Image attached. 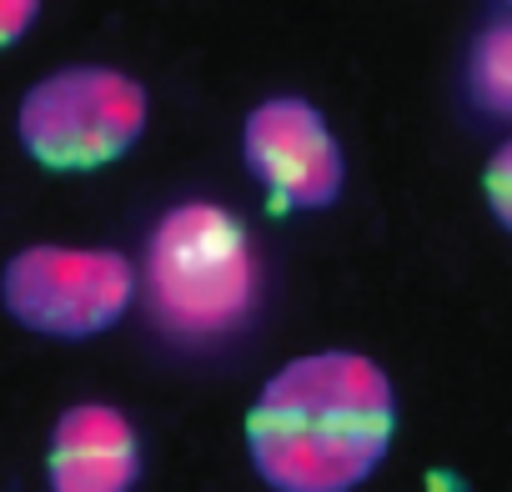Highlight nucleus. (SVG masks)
Returning <instances> with one entry per match:
<instances>
[{
    "instance_id": "f257e3e1",
    "label": "nucleus",
    "mask_w": 512,
    "mask_h": 492,
    "mask_svg": "<svg viewBox=\"0 0 512 492\" xmlns=\"http://www.w3.org/2000/svg\"><path fill=\"white\" fill-rule=\"evenodd\" d=\"M397 437L387 367L352 347L282 362L246 412V457L272 492H357Z\"/></svg>"
},
{
    "instance_id": "f03ea898",
    "label": "nucleus",
    "mask_w": 512,
    "mask_h": 492,
    "mask_svg": "<svg viewBox=\"0 0 512 492\" xmlns=\"http://www.w3.org/2000/svg\"><path fill=\"white\" fill-rule=\"evenodd\" d=\"M146 317L176 347H216L262 312V252L246 221L206 196L176 201L156 216L136 267Z\"/></svg>"
},
{
    "instance_id": "7ed1b4c3",
    "label": "nucleus",
    "mask_w": 512,
    "mask_h": 492,
    "mask_svg": "<svg viewBox=\"0 0 512 492\" xmlns=\"http://www.w3.org/2000/svg\"><path fill=\"white\" fill-rule=\"evenodd\" d=\"M151 121L146 86L121 66H56L26 86L16 141L46 171H101L121 161Z\"/></svg>"
},
{
    "instance_id": "20e7f679",
    "label": "nucleus",
    "mask_w": 512,
    "mask_h": 492,
    "mask_svg": "<svg viewBox=\"0 0 512 492\" xmlns=\"http://www.w3.org/2000/svg\"><path fill=\"white\" fill-rule=\"evenodd\" d=\"M136 267L116 246L36 241L0 267L6 317L51 342H86L111 332L136 307Z\"/></svg>"
},
{
    "instance_id": "39448f33",
    "label": "nucleus",
    "mask_w": 512,
    "mask_h": 492,
    "mask_svg": "<svg viewBox=\"0 0 512 492\" xmlns=\"http://www.w3.org/2000/svg\"><path fill=\"white\" fill-rule=\"evenodd\" d=\"M241 166L267 191L272 211H327L347 186V156L307 96H267L241 121Z\"/></svg>"
},
{
    "instance_id": "423d86ee",
    "label": "nucleus",
    "mask_w": 512,
    "mask_h": 492,
    "mask_svg": "<svg viewBox=\"0 0 512 492\" xmlns=\"http://www.w3.org/2000/svg\"><path fill=\"white\" fill-rule=\"evenodd\" d=\"M141 437L136 422L111 402H71L46 442L51 492H136Z\"/></svg>"
},
{
    "instance_id": "0eeeda50",
    "label": "nucleus",
    "mask_w": 512,
    "mask_h": 492,
    "mask_svg": "<svg viewBox=\"0 0 512 492\" xmlns=\"http://www.w3.org/2000/svg\"><path fill=\"white\" fill-rule=\"evenodd\" d=\"M467 96L477 111L512 121V16L492 21L467 46Z\"/></svg>"
},
{
    "instance_id": "6e6552de",
    "label": "nucleus",
    "mask_w": 512,
    "mask_h": 492,
    "mask_svg": "<svg viewBox=\"0 0 512 492\" xmlns=\"http://www.w3.org/2000/svg\"><path fill=\"white\" fill-rule=\"evenodd\" d=\"M482 196H487L492 216L502 221V231L512 236V131H507V141L492 151V161L482 171Z\"/></svg>"
},
{
    "instance_id": "1a4fd4ad",
    "label": "nucleus",
    "mask_w": 512,
    "mask_h": 492,
    "mask_svg": "<svg viewBox=\"0 0 512 492\" xmlns=\"http://www.w3.org/2000/svg\"><path fill=\"white\" fill-rule=\"evenodd\" d=\"M41 16V0H0V51L16 46Z\"/></svg>"
},
{
    "instance_id": "9d476101",
    "label": "nucleus",
    "mask_w": 512,
    "mask_h": 492,
    "mask_svg": "<svg viewBox=\"0 0 512 492\" xmlns=\"http://www.w3.org/2000/svg\"><path fill=\"white\" fill-rule=\"evenodd\" d=\"M507 6H512V0H507Z\"/></svg>"
}]
</instances>
